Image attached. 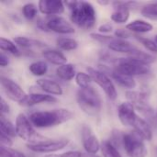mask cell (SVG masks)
<instances>
[{"label": "cell", "instance_id": "cell-1", "mask_svg": "<svg viewBox=\"0 0 157 157\" xmlns=\"http://www.w3.org/2000/svg\"><path fill=\"white\" fill-rule=\"evenodd\" d=\"M70 9V17L74 24L84 29H92L97 20L96 10L91 3L86 1H65Z\"/></svg>", "mask_w": 157, "mask_h": 157}, {"label": "cell", "instance_id": "cell-2", "mask_svg": "<svg viewBox=\"0 0 157 157\" xmlns=\"http://www.w3.org/2000/svg\"><path fill=\"white\" fill-rule=\"evenodd\" d=\"M74 113L69 109H57L47 111H36L29 115L31 124L36 128H49L69 121Z\"/></svg>", "mask_w": 157, "mask_h": 157}, {"label": "cell", "instance_id": "cell-3", "mask_svg": "<svg viewBox=\"0 0 157 157\" xmlns=\"http://www.w3.org/2000/svg\"><path fill=\"white\" fill-rule=\"evenodd\" d=\"M76 101L79 108L90 116L98 115L102 109L100 95L93 86L79 88L76 93Z\"/></svg>", "mask_w": 157, "mask_h": 157}, {"label": "cell", "instance_id": "cell-4", "mask_svg": "<svg viewBox=\"0 0 157 157\" xmlns=\"http://www.w3.org/2000/svg\"><path fill=\"white\" fill-rule=\"evenodd\" d=\"M122 147L129 157H146L147 155L144 139L135 131L123 134Z\"/></svg>", "mask_w": 157, "mask_h": 157}, {"label": "cell", "instance_id": "cell-5", "mask_svg": "<svg viewBox=\"0 0 157 157\" xmlns=\"http://www.w3.org/2000/svg\"><path fill=\"white\" fill-rule=\"evenodd\" d=\"M15 128L17 135L22 140L29 142V144H34L47 140L34 131L29 119L22 113L18 114L17 117Z\"/></svg>", "mask_w": 157, "mask_h": 157}, {"label": "cell", "instance_id": "cell-6", "mask_svg": "<svg viewBox=\"0 0 157 157\" xmlns=\"http://www.w3.org/2000/svg\"><path fill=\"white\" fill-rule=\"evenodd\" d=\"M114 70L132 77L135 75H148L151 71L149 65L144 64L131 57L120 58L117 62V65L115 66Z\"/></svg>", "mask_w": 157, "mask_h": 157}, {"label": "cell", "instance_id": "cell-7", "mask_svg": "<svg viewBox=\"0 0 157 157\" xmlns=\"http://www.w3.org/2000/svg\"><path fill=\"white\" fill-rule=\"evenodd\" d=\"M86 71H87V74H89L90 76L92 77L93 81L103 89L106 96L110 100H115L117 98L118 94H117L115 86L105 72L95 69L93 67H87Z\"/></svg>", "mask_w": 157, "mask_h": 157}, {"label": "cell", "instance_id": "cell-8", "mask_svg": "<svg viewBox=\"0 0 157 157\" xmlns=\"http://www.w3.org/2000/svg\"><path fill=\"white\" fill-rule=\"evenodd\" d=\"M1 86L5 95L12 101L17 102L20 105H24L28 96L25 91L12 79L1 76Z\"/></svg>", "mask_w": 157, "mask_h": 157}, {"label": "cell", "instance_id": "cell-9", "mask_svg": "<svg viewBox=\"0 0 157 157\" xmlns=\"http://www.w3.org/2000/svg\"><path fill=\"white\" fill-rule=\"evenodd\" d=\"M68 139H62V140H44L41 142L34 143V144H28L27 147L29 150L34 153H41V154H49L58 152L63 148H65L69 144Z\"/></svg>", "mask_w": 157, "mask_h": 157}, {"label": "cell", "instance_id": "cell-10", "mask_svg": "<svg viewBox=\"0 0 157 157\" xmlns=\"http://www.w3.org/2000/svg\"><path fill=\"white\" fill-rule=\"evenodd\" d=\"M81 136L83 146L87 154L96 155L100 150L101 144L99 143L98 137L94 134L92 129L89 126L84 125L82 127Z\"/></svg>", "mask_w": 157, "mask_h": 157}, {"label": "cell", "instance_id": "cell-11", "mask_svg": "<svg viewBox=\"0 0 157 157\" xmlns=\"http://www.w3.org/2000/svg\"><path fill=\"white\" fill-rule=\"evenodd\" d=\"M48 29L60 34H73L75 33V29L65 18L60 16H52L45 21Z\"/></svg>", "mask_w": 157, "mask_h": 157}, {"label": "cell", "instance_id": "cell-12", "mask_svg": "<svg viewBox=\"0 0 157 157\" xmlns=\"http://www.w3.org/2000/svg\"><path fill=\"white\" fill-rule=\"evenodd\" d=\"M137 4L136 2H127V1H114L112 5L114 6V11L111 14L112 21L116 23H125L130 17V9L132 6Z\"/></svg>", "mask_w": 157, "mask_h": 157}, {"label": "cell", "instance_id": "cell-13", "mask_svg": "<svg viewBox=\"0 0 157 157\" xmlns=\"http://www.w3.org/2000/svg\"><path fill=\"white\" fill-rule=\"evenodd\" d=\"M118 115L121 122L126 127H133L138 116L135 113V108L131 102H123L118 108Z\"/></svg>", "mask_w": 157, "mask_h": 157}, {"label": "cell", "instance_id": "cell-14", "mask_svg": "<svg viewBox=\"0 0 157 157\" xmlns=\"http://www.w3.org/2000/svg\"><path fill=\"white\" fill-rule=\"evenodd\" d=\"M39 10L48 16H57L63 13L64 3L59 0H40L38 3Z\"/></svg>", "mask_w": 157, "mask_h": 157}, {"label": "cell", "instance_id": "cell-15", "mask_svg": "<svg viewBox=\"0 0 157 157\" xmlns=\"http://www.w3.org/2000/svg\"><path fill=\"white\" fill-rule=\"evenodd\" d=\"M109 48L111 51L121 52V53H127L129 55H132L138 49L130 41L126 40H121V39H114L109 44Z\"/></svg>", "mask_w": 157, "mask_h": 157}, {"label": "cell", "instance_id": "cell-16", "mask_svg": "<svg viewBox=\"0 0 157 157\" xmlns=\"http://www.w3.org/2000/svg\"><path fill=\"white\" fill-rule=\"evenodd\" d=\"M36 84L41 90L46 92L48 95L61 96L63 93L62 86L55 81L49 79H38Z\"/></svg>", "mask_w": 157, "mask_h": 157}, {"label": "cell", "instance_id": "cell-17", "mask_svg": "<svg viewBox=\"0 0 157 157\" xmlns=\"http://www.w3.org/2000/svg\"><path fill=\"white\" fill-rule=\"evenodd\" d=\"M107 72L120 86L126 88H134L136 86V82L133 77L119 73L114 69H107Z\"/></svg>", "mask_w": 157, "mask_h": 157}, {"label": "cell", "instance_id": "cell-18", "mask_svg": "<svg viewBox=\"0 0 157 157\" xmlns=\"http://www.w3.org/2000/svg\"><path fill=\"white\" fill-rule=\"evenodd\" d=\"M134 131L144 139L146 141H151L153 138V131L151 129V126L148 124L147 121H145L144 119L138 117L135 124L133 126Z\"/></svg>", "mask_w": 157, "mask_h": 157}, {"label": "cell", "instance_id": "cell-19", "mask_svg": "<svg viewBox=\"0 0 157 157\" xmlns=\"http://www.w3.org/2000/svg\"><path fill=\"white\" fill-rule=\"evenodd\" d=\"M57 99L51 95L41 94V93H31L28 96V98L24 105L26 106H34L40 103H53L56 102Z\"/></svg>", "mask_w": 157, "mask_h": 157}, {"label": "cell", "instance_id": "cell-20", "mask_svg": "<svg viewBox=\"0 0 157 157\" xmlns=\"http://www.w3.org/2000/svg\"><path fill=\"white\" fill-rule=\"evenodd\" d=\"M42 56L44 57V59H46L48 62H50L52 64L55 65H63L67 63V59L66 57L63 55V53H62L59 51L56 50H45L42 52Z\"/></svg>", "mask_w": 157, "mask_h": 157}, {"label": "cell", "instance_id": "cell-21", "mask_svg": "<svg viewBox=\"0 0 157 157\" xmlns=\"http://www.w3.org/2000/svg\"><path fill=\"white\" fill-rule=\"evenodd\" d=\"M126 29L135 33H147L152 31L153 25L144 20L136 19L126 25Z\"/></svg>", "mask_w": 157, "mask_h": 157}, {"label": "cell", "instance_id": "cell-22", "mask_svg": "<svg viewBox=\"0 0 157 157\" xmlns=\"http://www.w3.org/2000/svg\"><path fill=\"white\" fill-rule=\"evenodd\" d=\"M56 75L59 78L64 81H70L75 77V67L72 63H65L61 66H58L56 69Z\"/></svg>", "mask_w": 157, "mask_h": 157}, {"label": "cell", "instance_id": "cell-23", "mask_svg": "<svg viewBox=\"0 0 157 157\" xmlns=\"http://www.w3.org/2000/svg\"><path fill=\"white\" fill-rule=\"evenodd\" d=\"M126 98L134 107L146 104L148 99V94L145 92H139V91H127L126 92Z\"/></svg>", "mask_w": 157, "mask_h": 157}, {"label": "cell", "instance_id": "cell-24", "mask_svg": "<svg viewBox=\"0 0 157 157\" xmlns=\"http://www.w3.org/2000/svg\"><path fill=\"white\" fill-rule=\"evenodd\" d=\"M14 42L25 49L28 48H32V47H43L45 46V43L34 39H30L28 37H23V36H17L14 38Z\"/></svg>", "mask_w": 157, "mask_h": 157}, {"label": "cell", "instance_id": "cell-25", "mask_svg": "<svg viewBox=\"0 0 157 157\" xmlns=\"http://www.w3.org/2000/svg\"><path fill=\"white\" fill-rule=\"evenodd\" d=\"M0 133H3L10 138L17 135L16 128L7 119L5 118L4 115L0 116Z\"/></svg>", "mask_w": 157, "mask_h": 157}, {"label": "cell", "instance_id": "cell-26", "mask_svg": "<svg viewBox=\"0 0 157 157\" xmlns=\"http://www.w3.org/2000/svg\"><path fill=\"white\" fill-rule=\"evenodd\" d=\"M100 150L104 157H122L119 152V149L115 147L109 141L102 142Z\"/></svg>", "mask_w": 157, "mask_h": 157}, {"label": "cell", "instance_id": "cell-27", "mask_svg": "<svg viewBox=\"0 0 157 157\" xmlns=\"http://www.w3.org/2000/svg\"><path fill=\"white\" fill-rule=\"evenodd\" d=\"M57 46L63 51H74L78 47V42L72 38H58L56 40Z\"/></svg>", "mask_w": 157, "mask_h": 157}, {"label": "cell", "instance_id": "cell-28", "mask_svg": "<svg viewBox=\"0 0 157 157\" xmlns=\"http://www.w3.org/2000/svg\"><path fill=\"white\" fill-rule=\"evenodd\" d=\"M0 48H1L2 52H10L11 54H13L15 56H19L20 55V52L17 49L15 42H13L10 40H7V39H6L4 37L0 38Z\"/></svg>", "mask_w": 157, "mask_h": 157}, {"label": "cell", "instance_id": "cell-29", "mask_svg": "<svg viewBox=\"0 0 157 157\" xmlns=\"http://www.w3.org/2000/svg\"><path fill=\"white\" fill-rule=\"evenodd\" d=\"M29 69L30 73L33 75L41 76V75H44L47 73V71H48V65L43 61H37V62L32 63L29 65Z\"/></svg>", "mask_w": 157, "mask_h": 157}, {"label": "cell", "instance_id": "cell-30", "mask_svg": "<svg viewBox=\"0 0 157 157\" xmlns=\"http://www.w3.org/2000/svg\"><path fill=\"white\" fill-rule=\"evenodd\" d=\"M130 57L133 58L144 64H147V65H149L150 63H153L155 61V58L153 55H151L145 52H143L139 49H137L132 55H130Z\"/></svg>", "mask_w": 157, "mask_h": 157}, {"label": "cell", "instance_id": "cell-31", "mask_svg": "<svg viewBox=\"0 0 157 157\" xmlns=\"http://www.w3.org/2000/svg\"><path fill=\"white\" fill-rule=\"evenodd\" d=\"M75 82L80 88H88V87L92 86L91 84L93 82V79L89 74H86L84 72H79L75 75Z\"/></svg>", "mask_w": 157, "mask_h": 157}, {"label": "cell", "instance_id": "cell-32", "mask_svg": "<svg viewBox=\"0 0 157 157\" xmlns=\"http://www.w3.org/2000/svg\"><path fill=\"white\" fill-rule=\"evenodd\" d=\"M141 12L144 17L153 20H157V2L145 5L142 8Z\"/></svg>", "mask_w": 157, "mask_h": 157}, {"label": "cell", "instance_id": "cell-33", "mask_svg": "<svg viewBox=\"0 0 157 157\" xmlns=\"http://www.w3.org/2000/svg\"><path fill=\"white\" fill-rule=\"evenodd\" d=\"M38 13V8L37 6L32 4V3H28L25 4L22 6V14L23 16L28 19V20H32L35 18L36 15Z\"/></svg>", "mask_w": 157, "mask_h": 157}, {"label": "cell", "instance_id": "cell-34", "mask_svg": "<svg viewBox=\"0 0 157 157\" xmlns=\"http://www.w3.org/2000/svg\"><path fill=\"white\" fill-rule=\"evenodd\" d=\"M136 38V40H138L148 51H150L151 52H154V53H157V44L155 43V41L150 40V39H147V38H144V37H141V36H137L135 35L134 36Z\"/></svg>", "mask_w": 157, "mask_h": 157}, {"label": "cell", "instance_id": "cell-35", "mask_svg": "<svg viewBox=\"0 0 157 157\" xmlns=\"http://www.w3.org/2000/svg\"><path fill=\"white\" fill-rule=\"evenodd\" d=\"M1 157H27L21 152L10 147L1 146Z\"/></svg>", "mask_w": 157, "mask_h": 157}, {"label": "cell", "instance_id": "cell-36", "mask_svg": "<svg viewBox=\"0 0 157 157\" xmlns=\"http://www.w3.org/2000/svg\"><path fill=\"white\" fill-rule=\"evenodd\" d=\"M90 37H91L94 40H96V41H98V42H99V43L108 44V45L114 40V38H112L111 36L103 35V34H99V33H91V34H90Z\"/></svg>", "mask_w": 157, "mask_h": 157}, {"label": "cell", "instance_id": "cell-37", "mask_svg": "<svg viewBox=\"0 0 157 157\" xmlns=\"http://www.w3.org/2000/svg\"><path fill=\"white\" fill-rule=\"evenodd\" d=\"M83 153L79 151H69L61 155H48L44 157H82Z\"/></svg>", "mask_w": 157, "mask_h": 157}, {"label": "cell", "instance_id": "cell-38", "mask_svg": "<svg viewBox=\"0 0 157 157\" xmlns=\"http://www.w3.org/2000/svg\"><path fill=\"white\" fill-rule=\"evenodd\" d=\"M114 34L117 37V39H121V40H125V39H127V38H129L131 36V33L129 32V30L124 29H117Z\"/></svg>", "mask_w": 157, "mask_h": 157}, {"label": "cell", "instance_id": "cell-39", "mask_svg": "<svg viewBox=\"0 0 157 157\" xmlns=\"http://www.w3.org/2000/svg\"><path fill=\"white\" fill-rule=\"evenodd\" d=\"M0 142H1V146H5V147H11L13 143L10 137L0 133Z\"/></svg>", "mask_w": 157, "mask_h": 157}, {"label": "cell", "instance_id": "cell-40", "mask_svg": "<svg viewBox=\"0 0 157 157\" xmlns=\"http://www.w3.org/2000/svg\"><path fill=\"white\" fill-rule=\"evenodd\" d=\"M98 30H99L100 33H110V32L113 30V27H112L111 24L106 23V24L101 25V26L98 28Z\"/></svg>", "mask_w": 157, "mask_h": 157}, {"label": "cell", "instance_id": "cell-41", "mask_svg": "<svg viewBox=\"0 0 157 157\" xmlns=\"http://www.w3.org/2000/svg\"><path fill=\"white\" fill-rule=\"evenodd\" d=\"M0 102H1V108H0V109H1V115H4L6 113H8L9 112V106L7 105V103L6 102V100L4 99V98H1Z\"/></svg>", "mask_w": 157, "mask_h": 157}, {"label": "cell", "instance_id": "cell-42", "mask_svg": "<svg viewBox=\"0 0 157 157\" xmlns=\"http://www.w3.org/2000/svg\"><path fill=\"white\" fill-rule=\"evenodd\" d=\"M9 63V59L7 57V55H6L4 53V52H1L0 53V65L1 67H5L6 65H8Z\"/></svg>", "mask_w": 157, "mask_h": 157}, {"label": "cell", "instance_id": "cell-43", "mask_svg": "<svg viewBox=\"0 0 157 157\" xmlns=\"http://www.w3.org/2000/svg\"><path fill=\"white\" fill-rule=\"evenodd\" d=\"M98 3L99 5H101V6H108V5H109V4H111L109 1H98Z\"/></svg>", "mask_w": 157, "mask_h": 157}, {"label": "cell", "instance_id": "cell-44", "mask_svg": "<svg viewBox=\"0 0 157 157\" xmlns=\"http://www.w3.org/2000/svg\"><path fill=\"white\" fill-rule=\"evenodd\" d=\"M82 157H100L98 156V155H91V154H83V155Z\"/></svg>", "mask_w": 157, "mask_h": 157}, {"label": "cell", "instance_id": "cell-45", "mask_svg": "<svg viewBox=\"0 0 157 157\" xmlns=\"http://www.w3.org/2000/svg\"><path fill=\"white\" fill-rule=\"evenodd\" d=\"M155 43L157 44V35L155 36Z\"/></svg>", "mask_w": 157, "mask_h": 157}, {"label": "cell", "instance_id": "cell-46", "mask_svg": "<svg viewBox=\"0 0 157 157\" xmlns=\"http://www.w3.org/2000/svg\"><path fill=\"white\" fill-rule=\"evenodd\" d=\"M156 119H157V115H156Z\"/></svg>", "mask_w": 157, "mask_h": 157}]
</instances>
